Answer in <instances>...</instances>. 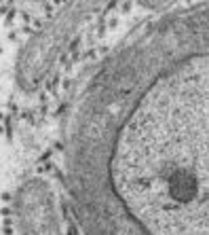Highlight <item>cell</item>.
Instances as JSON below:
<instances>
[{"label": "cell", "instance_id": "cell-1", "mask_svg": "<svg viewBox=\"0 0 209 235\" xmlns=\"http://www.w3.org/2000/svg\"><path fill=\"white\" fill-rule=\"evenodd\" d=\"M70 176L84 235H209V97L139 87L83 140Z\"/></svg>", "mask_w": 209, "mask_h": 235}, {"label": "cell", "instance_id": "cell-2", "mask_svg": "<svg viewBox=\"0 0 209 235\" xmlns=\"http://www.w3.org/2000/svg\"><path fill=\"white\" fill-rule=\"evenodd\" d=\"M4 9H6V0H0V17H2V13H4Z\"/></svg>", "mask_w": 209, "mask_h": 235}]
</instances>
